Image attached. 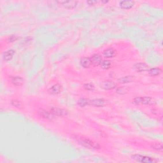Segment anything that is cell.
Returning <instances> with one entry per match:
<instances>
[{
  "label": "cell",
  "instance_id": "21",
  "mask_svg": "<svg viewBox=\"0 0 163 163\" xmlns=\"http://www.w3.org/2000/svg\"><path fill=\"white\" fill-rule=\"evenodd\" d=\"M128 89L125 86L120 87L118 89H117V93H118L119 94H124L128 92Z\"/></svg>",
  "mask_w": 163,
  "mask_h": 163
},
{
  "label": "cell",
  "instance_id": "14",
  "mask_svg": "<svg viewBox=\"0 0 163 163\" xmlns=\"http://www.w3.org/2000/svg\"><path fill=\"white\" fill-rule=\"evenodd\" d=\"M51 111L52 113L54 115H56L57 116H66L67 115V111L66 110L61 109V108H52L51 109Z\"/></svg>",
  "mask_w": 163,
  "mask_h": 163
},
{
  "label": "cell",
  "instance_id": "11",
  "mask_svg": "<svg viewBox=\"0 0 163 163\" xmlns=\"http://www.w3.org/2000/svg\"><path fill=\"white\" fill-rule=\"evenodd\" d=\"M90 59H91L92 65H93L94 66L100 65L103 61L102 57L99 55V54H94V55H93L91 57Z\"/></svg>",
  "mask_w": 163,
  "mask_h": 163
},
{
  "label": "cell",
  "instance_id": "25",
  "mask_svg": "<svg viewBox=\"0 0 163 163\" xmlns=\"http://www.w3.org/2000/svg\"><path fill=\"white\" fill-rule=\"evenodd\" d=\"M18 38H19V37H18L17 36L13 35V36H12V37H10V38L8 39V42H14L15 41L17 40Z\"/></svg>",
  "mask_w": 163,
  "mask_h": 163
},
{
  "label": "cell",
  "instance_id": "13",
  "mask_svg": "<svg viewBox=\"0 0 163 163\" xmlns=\"http://www.w3.org/2000/svg\"><path fill=\"white\" fill-rule=\"evenodd\" d=\"M134 5V1H122L121 2H120V8L123 9H126V10L131 8L132 7H133Z\"/></svg>",
  "mask_w": 163,
  "mask_h": 163
},
{
  "label": "cell",
  "instance_id": "7",
  "mask_svg": "<svg viewBox=\"0 0 163 163\" xmlns=\"http://www.w3.org/2000/svg\"><path fill=\"white\" fill-rule=\"evenodd\" d=\"M63 7L68 9L74 8L77 7V2L74 1H61L59 2Z\"/></svg>",
  "mask_w": 163,
  "mask_h": 163
},
{
  "label": "cell",
  "instance_id": "17",
  "mask_svg": "<svg viewBox=\"0 0 163 163\" xmlns=\"http://www.w3.org/2000/svg\"><path fill=\"white\" fill-rule=\"evenodd\" d=\"M148 72L150 76L156 77L162 73V70L160 68H151L148 70Z\"/></svg>",
  "mask_w": 163,
  "mask_h": 163
},
{
  "label": "cell",
  "instance_id": "2",
  "mask_svg": "<svg viewBox=\"0 0 163 163\" xmlns=\"http://www.w3.org/2000/svg\"><path fill=\"white\" fill-rule=\"evenodd\" d=\"M132 159L134 160L135 161L138 162H145V163H155L158 162V160H156L154 158H150L148 156H141L139 154L132 155L131 156Z\"/></svg>",
  "mask_w": 163,
  "mask_h": 163
},
{
  "label": "cell",
  "instance_id": "12",
  "mask_svg": "<svg viewBox=\"0 0 163 163\" xmlns=\"http://www.w3.org/2000/svg\"><path fill=\"white\" fill-rule=\"evenodd\" d=\"M134 69L137 71L141 72L149 70V66L145 63H138L134 66Z\"/></svg>",
  "mask_w": 163,
  "mask_h": 163
},
{
  "label": "cell",
  "instance_id": "9",
  "mask_svg": "<svg viewBox=\"0 0 163 163\" xmlns=\"http://www.w3.org/2000/svg\"><path fill=\"white\" fill-rule=\"evenodd\" d=\"M15 53H16V52H15V50L13 49H10L6 51V52H4L3 56V58L4 61H10V60L13 58Z\"/></svg>",
  "mask_w": 163,
  "mask_h": 163
},
{
  "label": "cell",
  "instance_id": "24",
  "mask_svg": "<svg viewBox=\"0 0 163 163\" xmlns=\"http://www.w3.org/2000/svg\"><path fill=\"white\" fill-rule=\"evenodd\" d=\"M12 105H13L14 107H17V108H19L20 107V103L19 101H17V100H12Z\"/></svg>",
  "mask_w": 163,
  "mask_h": 163
},
{
  "label": "cell",
  "instance_id": "22",
  "mask_svg": "<svg viewBox=\"0 0 163 163\" xmlns=\"http://www.w3.org/2000/svg\"><path fill=\"white\" fill-rule=\"evenodd\" d=\"M84 87L86 90H89V91H93V90H94V89H95V87L94 86V84H92V83H88V84H85Z\"/></svg>",
  "mask_w": 163,
  "mask_h": 163
},
{
  "label": "cell",
  "instance_id": "26",
  "mask_svg": "<svg viewBox=\"0 0 163 163\" xmlns=\"http://www.w3.org/2000/svg\"><path fill=\"white\" fill-rule=\"evenodd\" d=\"M98 1H87V3H88L89 5H94L95 4L98 3Z\"/></svg>",
  "mask_w": 163,
  "mask_h": 163
},
{
  "label": "cell",
  "instance_id": "1",
  "mask_svg": "<svg viewBox=\"0 0 163 163\" xmlns=\"http://www.w3.org/2000/svg\"><path fill=\"white\" fill-rule=\"evenodd\" d=\"M73 138L76 140L80 144L82 145L83 146L87 147L88 149H99V145L97 143L90 140L89 138H87L80 136H74Z\"/></svg>",
  "mask_w": 163,
  "mask_h": 163
},
{
  "label": "cell",
  "instance_id": "16",
  "mask_svg": "<svg viewBox=\"0 0 163 163\" xmlns=\"http://www.w3.org/2000/svg\"><path fill=\"white\" fill-rule=\"evenodd\" d=\"M38 113L39 115H40V116H41V117H43V118H44V119L51 120L53 118L52 114H51L49 112H48V111H47L44 110H40L38 111Z\"/></svg>",
  "mask_w": 163,
  "mask_h": 163
},
{
  "label": "cell",
  "instance_id": "20",
  "mask_svg": "<svg viewBox=\"0 0 163 163\" xmlns=\"http://www.w3.org/2000/svg\"><path fill=\"white\" fill-rule=\"evenodd\" d=\"M111 63L110 61L108 60H104V61H102L101 63L100 64L101 68L104 69H108L111 68Z\"/></svg>",
  "mask_w": 163,
  "mask_h": 163
},
{
  "label": "cell",
  "instance_id": "23",
  "mask_svg": "<svg viewBox=\"0 0 163 163\" xmlns=\"http://www.w3.org/2000/svg\"><path fill=\"white\" fill-rule=\"evenodd\" d=\"M151 147H152V149H154V150H158V151L162 150V149H163L162 144H161V143H157L153 144L151 146Z\"/></svg>",
  "mask_w": 163,
  "mask_h": 163
},
{
  "label": "cell",
  "instance_id": "15",
  "mask_svg": "<svg viewBox=\"0 0 163 163\" xmlns=\"http://www.w3.org/2000/svg\"><path fill=\"white\" fill-rule=\"evenodd\" d=\"M80 65L84 68H88L92 65L91 59L89 57H83L80 60Z\"/></svg>",
  "mask_w": 163,
  "mask_h": 163
},
{
  "label": "cell",
  "instance_id": "10",
  "mask_svg": "<svg viewBox=\"0 0 163 163\" xmlns=\"http://www.w3.org/2000/svg\"><path fill=\"white\" fill-rule=\"evenodd\" d=\"M116 84L113 82L106 81L101 84V87L105 90H111L115 88Z\"/></svg>",
  "mask_w": 163,
  "mask_h": 163
},
{
  "label": "cell",
  "instance_id": "5",
  "mask_svg": "<svg viewBox=\"0 0 163 163\" xmlns=\"http://www.w3.org/2000/svg\"><path fill=\"white\" fill-rule=\"evenodd\" d=\"M62 91V86L60 84H55L49 89V92L51 94H58Z\"/></svg>",
  "mask_w": 163,
  "mask_h": 163
},
{
  "label": "cell",
  "instance_id": "19",
  "mask_svg": "<svg viewBox=\"0 0 163 163\" xmlns=\"http://www.w3.org/2000/svg\"><path fill=\"white\" fill-rule=\"evenodd\" d=\"M90 103V101L88 99L85 98H81L78 101V105L81 107H84L86 105H89Z\"/></svg>",
  "mask_w": 163,
  "mask_h": 163
},
{
  "label": "cell",
  "instance_id": "4",
  "mask_svg": "<svg viewBox=\"0 0 163 163\" xmlns=\"http://www.w3.org/2000/svg\"><path fill=\"white\" fill-rule=\"evenodd\" d=\"M90 105H92V106L97 107H103L106 105L107 102L103 99H94L90 101Z\"/></svg>",
  "mask_w": 163,
  "mask_h": 163
},
{
  "label": "cell",
  "instance_id": "18",
  "mask_svg": "<svg viewBox=\"0 0 163 163\" xmlns=\"http://www.w3.org/2000/svg\"><path fill=\"white\" fill-rule=\"evenodd\" d=\"M134 78L132 76H126L120 78V79L119 80V82L120 84H127V83H130L131 82L133 81Z\"/></svg>",
  "mask_w": 163,
  "mask_h": 163
},
{
  "label": "cell",
  "instance_id": "8",
  "mask_svg": "<svg viewBox=\"0 0 163 163\" xmlns=\"http://www.w3.org/2000/svg\"><path fill=\"white\" fill-rule=\"evenodd\" d=\"M117 52L116 50L112 48H109L107 50H105L103 53V55L106 58H111V57H114L116 56Z\"/></svg>",
  "mask_w": 163,
  "mask_h": 163
},
{
  "label": "cell",
  "instance_id": "6",
  "mask_svg": "<svg viewBox=\"0 0 163 163\" xmlns=\"http://www.w3.org/2000/svg\"><path fill=\"white\" fill-rule=\"evenodd\" d=\"M10 82L12 83L14 86H21L23 85L24 84V79L22 77H18V76H12L10 78Z\"/></svg>",
  "mask_w": 163,
  "mask_h": 163
},
{
  "label": "cell",
  "instance_id": "3",
  "mask_svg": "<svg viewBox=\"0 0 163 163\" xmlns=\"http://www.w3.org/2000/svg\"><path fill=\"white\" fill-rule=\"evenodd\" d=\"M152 99L150 97H137L134 99L133 103L137 105H150L152 103Z\"/></svg>",
  "mask_w": 163,
  "mask_h": 163
}]
</instances>
